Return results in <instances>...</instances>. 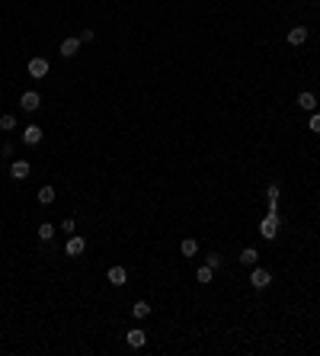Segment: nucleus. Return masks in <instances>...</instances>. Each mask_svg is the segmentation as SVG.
I'll return each instance as SVG.
<instances>
[{
  "mask_svg": "<svg viewBox=\"0 0 320 356\" xmlns=\"http://www.w3.org/2000/svg\"><path fill=\"white\" fill-rule=\"evenodd\" d=\"M250 286H253V289H269V286H272V273H269V270H259V266H253V273H250Z\"/></svg>",
  "mask_w": 320,
  "mask_h": 356,
  "instance_id": "f257e3e1",
  "label": "nucleus"
},
{
  "mask_svg": "<svg viewBox=\"0 0 320 356\" xmlns=\"http://www.w3.org/2000/svg\"><path fill=\"white\" fill-rule=\"evenodd\" d=\"M259 234L266 241H275V234H279V215H266L263 222H259Z\"/></svg>",
  "mask_w": 320,
  "mask_h": 356,
  "instance_id": "f03ea898",
  "label": "nucleus"
},
{
  "mask_svg": "<svg viewBox=\"0 0 320 356\" xmlns=\"http://www.w3.org/2000/svg\"><path fill=\"white\" fill-rule=\"evenodd\" d=\"M125 343H128L131 350H141V347H144V343H147V334L141 331V327H131V331L125 334Z\"/></svg>",
  "mask_w": 320,
  "mask_h": 356,
  "instance_id": "7ed1b4c3",
  "label": "nucleus"
},
{
  "mask_svg": "<svg viewBox=\"0 0 320 356\" xmlns=\"http://www.w3.org/2000/svg\"><path fill=\"white\" fill-rule=\"evenodd\" d=\"M19 106H23V109H26V112H36V109H38V106H42V96H38V93H36V90H26V93H23V96H19Z\"/></svg>",
  "mask_w": 320,
  "mask_h": 356,
  "instance_id": "20e7f679",
  "label": "nucleus"
},
{
  "mask_svg": "<svg viewBox=\"0 0 320 356\" xmlns=\"http://www.w3.org/2000/svg\"><path fill=\"white\" fill-rule=\"evenodd\" d=\"M64 250H68V257H80V254L87 250V241L80 238V234H71L68 244H64Z\"/></svg>",
  "mask_w": 320,
  "mask_h": 356,
  "instance_id": "39448f33",
  "label": "nucleus"
},
{
  "mask_svg": "<svg viewBox=\"0 0 320 356\" xmlns=\"http://www.w3.org/2000/svg\"><path fill=\"white\" fill-rule=\"evenodd\" d=\"M26 71H29L32 77H48V61H45V58H29Z\"/></svg>",
  "mask_w": 320,
  "mask_h": 356,
  "instance_id": "423d86ee",
  "label": "nucleus"
},
{
  "mask_svg": "<svg viewBox=\"0 0 320 356\" xmlns=\"http://www.w3.org/2000/svg\"><path fill=\"white\" fill-rule=\"evenodd\" d=\"M29 173H32L29 161H13V164H10V177H13V180H26Z\"/></svg>",
  "mask_w": 320,
  "mask_h": 356,
  "instance_id": "0eeeda50",
  "label": "nucleus"
},
{
  "mask_svg": "<svg viewBox=\"0 0 320 356\" xmlns=\"http://www.w3.org/2000/svg\"><path fill=\"white\" fill-rule=\"evenodd\" d=\"M307 42V26H291L288 29V45H304Z\"/></svg>",
  "mask_w": 320,
  "mask_h": 356,
  "instance_id": "6e6552de",
  "label": "nucleus"
},
{
  "mask_svg": "<svg viewBox=\"0 0 320 356\" xmlns=\"http://www.w3.org/2000/svg\"><path fill=\"white\" fill-rule=\"evenodd\" d=\"M109 282L112 286H125L128 282V270L125 266H109Z\"/></svg>",
  "mask_w": 320,
  "mask_h": 356,
  "instance_id": "1a4fd4ad",
  "label": "nucleus"
},
{
  "mask_svg": "<svg viewBox=\"0 0 320 356\" xmlns=\"http://www.w3.org/2000/svg\"><path fill=\"white\" fill-rule=\"evenodd\" d=\"M80 45H84V42H80V36H74V39H64V42H61V55H64V58H74V55L80 52Z\"/></svg>",
  "mask_w": 320,
  "mask_h": 356,
  "instance_id": "9d476101",
  "label": "nucleus"
},
{
  "mask_svg": "<svg viewBox=\"0 0 320 356\" xmlns=\"http://www.w3.org/2000/svg\"><path fill=\"white\" fill-rule=\"evenodd\" d=\"M42 135H45V132H42L38 125H26V132H23V141L32 148V145H38V141H42Z\"/></svg>",
  "mask_w": 320,
  "mask_h": 356,
  "instance_id": "9b49d317",
  "label": "nucleus"
},
{
  "mask_svg": "<svg viewBox=\"0 0 320 356\" xmlns=\"http://www.w3.org/2000/svg\"><path fill=\"white\" fill-rule=\"evenodd\" d=\"M179 254H183L186 260H189V257H196L198 254V241L196 238H183V241H179Z\"/></svg>",
  "mask_w": 320,
  "mask_h": 356,
  "instance_id": "f8f14e48",
  "label": "nucleus"
},
{
  "mask_svg": "<svg viewBox=\"0 0 320 356\" xmlns=\"http://www.w3.org/2000/svg\"><path fill=\"white\" fill-rule=\"evenodd\" d=\"M298 106H301V109H307V112H314V109H317V96H314L311 90H304L301 96H298Z\"/></svg>",
  "mask_w": 320,
  "mask_h": 356,
  "instance_id": "ddd939ff",
  "label": "nucleus"
},
{
  "mask_svg": "<svg viewBox=\"0 0 320 356\" xmlns=\"http://www.w3.org/2000/svg\"><path fill=\"white\" fill-rule=\"evenodd\" d=\"M256 260H259V250L256 247H247L244 254H240V263H244V266H256Z\"/></svg>",
  "mask_w": 320,
  "mask_h": 356,
  "instance_id": "4468645a",
  "label": "nucleus"
},
{
  "mask_svg": "<svg viewBox=\"0 0 320 356\" xmlns=\"http://www.w3.org/2000/svg\"><path fill=\"white\" fill-rule=\"evenodd\" d=\"M54 231H58V228H54L52 222H42V225H38V241H52Z\"/></svg>",
  "mask_w": 320,
  "mask_h": 356,
  "instance_id": "2eb2a0df",
  "label": "nucleus"
},
{
  "mask_svg": "<svg viewBox=\"0 0 320 356\" xmlns=\"http://www.w3.org/2000/svg\"><path fill=\"white\" fill-rule=\"evenodd\" d=\"M38 202H42V206H52L54 202V186H42V189H38Z\"/></svg>",
  "mask_w": 320,
  "mask_h": 356,
  "instance_id": "dca6fc26",
  "label": "nucleus"
},
{
  "mask_svg": "<svg viewBox=\"0 0 320 356\" xmlns=\"http://www.w3.org/2000/svg\"><path fill=\"white\" fill-rule=\"evenodd\" d=\"M212 276H214V270H212V266H198V270H196V282H212Z\"/></svg>",
  "mask_w": 320,
  "mask_h": 356,
  "instance_id": "f3484780",
  "label": "nucleus"
},
{
  "mask_svg": "<svg viewBox=\"0 0 320 356\" xmlns=\"http://www.w3.org/2000/svg\"><path fill=\"white\" fill-rule=\"evenodd\" d=\"M131 315H135V318H147V315H151V305H147V302H135Z\"/></svg>",
  "mask_w": 320,
  "mask_h": 356,
  "instance_id": "a211bd4d",
  "label": "nucleus"
},
{
  "mask_svg": "<svg viewBox=\"0 0 320 356\" xmlns=\"http://www.w3.org/2000/svg\"><path fill=\"white\" fill-rule=\"evenodd\" d=\"M0 129H3V132H10V129H16V116H10V112H3V116H0Z\"/></svg>",
  "mask_w": 320,
  "mask_h": 356,
  "instance_id": "6ab92c4d",
  "label": "nucleus"
},
{
  "mask_svg": "<svg viewBox=\"0 0 320 356\" xmlns=\"http://www.w3.org/2000/svg\"><path fill=\"white\" fill-rule=\"evenodd\" d=\"M307 129H311L314 135H320V112H311V122H307Z\"/></svg>",
  "mask_w": 320,
  "mask_h": 356,
  "instance_id": "aec40b11",
  "label": "nucleus"
},
{
  "mask_svg": "<svg viewBox=\"0 0 320 356\" xmlns=\"http://www.w3.org/2000/svg\"><path fill=\"white\" fill-rule=\"evenodd\" d=\"M266 196H269V202H279V183H269L266 186Z\"/></svg>",
  "mask_w": 320,
  "mask_h": 356,
  "instance_id": "412c9836",
  "label": "nucleus"
},
{
  "mask_svg": "<svg viewBox=\"0 0 320 356\" xmlns=\"http://www.w3.org/2000/svg\"><path fill=\"white\" fill-rule=\"evenodd\" d=\"M205 263L212 266V270H218V266H221V254H208V257H205Z\"/></svg>",
  "mask_w": 320,
  "mask_h": 356,
  "instance_id": "4be33fe9",
  "label": "nucleus"
},
{
  "mask_svg": "<svg viewBox=\"0 0 320 356\" xmlns=\"http://www.w3.org/2000/svg\"><path fill=\"white\" fill-rule=\"evenodd\" d=\"M74 228H77L74 218H64V222H61V231H74Z\"/></svg>",
  "mask_w": 320,
  "mask_h": 356,
  "instance_id": "5701e85b",
  "label": "nucleus"
},
{
  "mask_svg": "<svg viewBox=\"0 0 320 356\" xmlns=\"http://www.w3.org/2000/svg\"><path fill=\"white\" fill-rule=\"evenodd\" d=\"M93 36H96L93 29H84V32H80V42H93Z\"/></svg>",
  "mask_w": 320,
  "mask_h": 356,
  "instance_id": "b1692460",
  "label": "nucleus"
}]
</instances>
